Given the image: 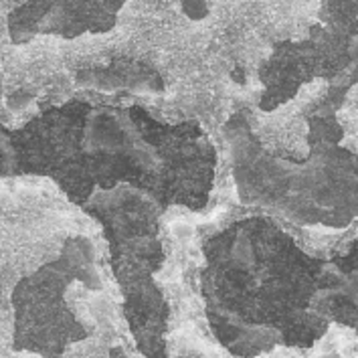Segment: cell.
Here are the masks:
<instances>
[{
	"label": "cell",
	"mask_w": 358,
	"mask_h": 358,
	"mask_svg": "<svg viewBox=\"0 0 358 358\" xmlns=\"http://www.w3.org/2000/svg\"><path fill=\"white\" fill-rule=\"evenodd\" d=\"M207 269L208 316L235 355L253 357L275 344L310 346L326 330L316 300L338 287L322 280L324 264L303 255L265 219H249L217 237Z\"/></svg>",
	"instance_id": "1"
},
{
	"label": "cell",
	"mask_w": 358,
	"mask_h": 358,
	"mask_svg": "<svg viewBox=\"0 0 358 358\" xmlns=\"http://www.w3.org/2000/svg\"><path fill=\"white\" fill-rule=\"evenodd\" d=\"M79 247H69L67 253L38 271L35 278L22 282L33 289V328L19 336V346L35 348L45 358H61L63 348L69 342L83 340L87 332L81 324L71 316V312L61 302V289L71 282V278L81 271V255ZM27 320V322H29Z\"/></svg>",
	"instance_id": "2"
}]
</instances>
